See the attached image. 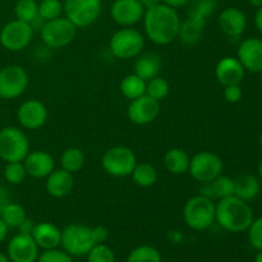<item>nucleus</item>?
<instances>
[{
	"instance_id": "1a4fd4ad",
	"label": "nucleus",
	"mask_w": 262,
	"mask_h": 262,
	"mask_svg": "<svg viewBox=\"0 0 262 262\" xmlns=\"http://www.w3.org/2000/svg\"><path fill=\"white\" fill-rule=\"evenodd\" d=\"M64 17L77 28H86L100 18L102 10L101 0H64Z\"/></svg>"
},
{
	"instance_id": "49530a36",
	"label": "nucleus",
	"mask_w": 262,
	"mask_h": 262,
	"mask_svg": "<svg viewBox=\"0 0 262 262\" xmlns=\"http://www.w3.org/2000/svg\"><path fill=\"white\" fill-rule=\"evenodd\" d=\"M255 26L258 32L262 35V7L257 8V12L255 14Z\"/></svg>"
},
{
	"instance_id": "393cba45",
	"label": "nucleus",
	"mask_w": 262,
	"mask_h": 262,
	"mask_svg": "<svg viewBox=\"0 0 262 262\" xmlns=\"http://www.w3.org/2000/svg\"><path fill=\"white\" fill-rule=\"evenodd\" d=\"M189 161H191V156L181 147H173L168 150L163 159L164 168L174 176L188 173Z\"/></svg>"
},
{
	"instance_id": "8fccbe9b",
	"label": "nucleus",
	"mask_w": 262,
	"mask_h": 262,
	"mask_svg": "<svg viewBox=\"0 0 262 262\" xmlns=\"http://www.w3.org/2000/svg\"><path fill=\"white\" fill-rule=\"evenodd\" d=\"M248 3H250L252 7L255 8H261L262 7V0H248Z\"/></svg>"
},
{
	"instance_id": "5fc2aeb1",
	"label": "nucleus",
	"mask_w": 262,
	"mask_h": 262,
	"mask_svg": "<svg viewBox=\"0 0 262 262\" xmlns=\"http://www.w3.org/2000/svg\"><path fill=\"white\" fill-rule=\"evenodd\" d=\"M258 142H260V146H261V148H262V132H261L260 137H258Z\"/></svg>"
},
{
	"instance_id": "6ab92c4d",
	"label": "nucleus",
	"mask_w": 262,
	"mask_h": 262,
	"mask_svg": "<svg viewBox=\"0 0 262 262\" xmlns=\"http://www.w3.org/2000/svg\"><path fill=\"white\" fill-rule=\"evenodd\" d=\"M217 23L225 36L235 38L245 33L246 27H247V17L238 8L228 7L220 12Z\"/></svg>"
},
{
	"instance_id": "20e7f679",
	"label": "nucleus",
	"mask_w": 262,
	"mask_h": 262,
	"mask_svg": "<svg viewBox=\"0 0 262 262\" xmlns=\"http://www.w3.org/2000/svg\"><path fill=\"white\" fill-rule=\"evenodd\" d=\"M61 247L71 256H87L97 245L94 227L84 224H69L61 230Z\"/></svg>"
},
{
	"instance_id": "bb28decb",
	"label": "nucleus",
	"mask_w": 262,
	"mask_h": 262,
	"mask_svg": "<svg viewBox=\"0 0 262 262\" xmlns=\"http://www.w3.org/2000/svg\"><path fill=\"white\" fill-rule=\"evenodd\" d=\"M130 177H132L136 186L141 187V188H150L158 182L159 174L152 164L137 163Z\"/></svg>"
},
{
	"instance_id": "ddd939ff",
	"label": "nucleus",
	"mask_w": 262,
	"mask_h": 262,
	"mask_svg": "<svg viewBox=\"0 0 262 262\" xmlns=\"http://www.w3.org/2000/svg\"><path fill=\"white\" fill-rule=\"evenodd\" d=\"M160 114V101L148 95L132 100L128 105L127 115L130 123L136 125H147Z\"/></svg>"
},
{
	"instance_id": "de8ad7c7",
	"label": "nucleus",
	"mask_w": 262,
	"mask_h": 262,
	"mask_svg": "<svg viewBox=\"0 0 262 262\" xmlns=\"http://www.w3.org/2000/svg\"><path fill=\"white\" fill-rule=\"evenodd\" d=\"M8 229H9V228L7 227V224H5V223L3 222L2 217H0V243H2L5 238H7Z\"/></svg>"
},
{
	"instance_id": "864d4df0",
	"label": "nucleus",
	"mask_w": 262,
	"mask_h": 262,
	"mask_svg": "<svg viewBox=\"0 0 262 262\" xmlns=\"http://www.w3.org/2000/svg\"><path fill=\"white\" fill-rule=\"evenodd\" d=\"M258 176H260V179L262 181V159H261L260 164H258Z\"/></svg>"
},
{
	"instance_id": "7ed1b4c3",
	"label": "nucleus",
	"mask_w": 262,
	"mask_h": 262,
	"mask_svg": "<svg viewBox=\"0 0 262 262\" xmlns=\"http://www.w3.org/2000/svg\"><path fill=\"white\" fill-rule=\"evenodd\" d=\"M215 206L211 199L202 194L191 197L183 207V220L188 228L202 232L215 223Z\"/></svg>"
},
{
	"instance_id": "4c0bfd02",
	"label": "nucleus",
	"mask_w": 262,
	"mask_h": 262,
	"mask_svg": "<svg viewBox=\"0 0 262 262\" xmlns=\"http://www.w3.org/2000/svg\"><path fill=\"white\" fill-rule=\"evenodd\" d=\"M87 262H115V253L105 243H97L87 253Z\"/></svg>"
},
{
	"instance_id": "a878e982",
	"label": "nucleus",
	"mask_w": 262,
	"mask_h": 262,
	"mask_svg": "<svg viewBox=\"0 0 262 262\" xmlns=\"http://www.w3.org/2000/svg\"><path fill=\"white\" fill-rule=\"evenodd\" d=\"M261 184L257 177L252 174H242L234 179V196L250 202L260 194Z\"/></svg>"
},
{
	"instance_id": "c9c22d12",
	"label": "nucleus",
	"mask_w": 262,
	"mask_h": 262,
	"mask_svg": "<svg viewBox=\"0 0 262 262\" xmlns=\"http://www.w3.org/2000/svg\"><path fill=\"white\" fill-rule=\"evenodd\" d=\"M38 14V3L36 0H17L14 5L15 19L30 23Z\"/></svg>"
},
{
	"instance_id": "ea45409f",
	"label": "nucleus",
	"mask_w": 262,
	"mask_h": 262,
	"mask_svg": "<svg viewBox=\"0 0 262 262\" xmlns=\"http://www.w3.org/2000/svg\"><path fill=\"white\" fill-rule=\"evenodd\" d=\"M36 262H73V258L64 250L61 251L58 248H53V250L43 251L41 255H38Z\"/></svg>"
},
{
	"instance_id": "a19ab883",
	"label": "nucleus",
	"mask_w": 262,
	"mask_h": 262,
	"mask_svg": "<svg viewBox=\"0 0 262 262\" xmlns=\"http://www.w3.org/2000/svg\"><path fill=\"white\" fill-rule=\"evenodd\" d=\"M243 90L241 84H230V86L224 87V99L229 104H237L242 100Z\"/></svg>"
},
{
	"instance_id": "423d86ee",
	"label": "nucleus",
	"mask_w": 262,
	"mask_h": 262,
	"mask_svg": "<svg viewBox=\"0 0 262 262\" xmlns=\"http://www.w3.org/2000/svg\"><path fill=\"white\" fill-rule=\"evenodd\" d=\"M28 152L30 140L20 128L8 125L0 129V159L3 161H23Z\"/></svg>"
},
{
	"instance_id": "4be33fe9",
	"label": "nucleus",
	"mask_w": 262,
	"mask_h": 262,
	"mask_svg": "<svg viewBox=\"0 0 262 262\" xmlns=\"http://www.w3.org/2000/svg\"><path fill=\"white\" fill-rule=\"evenodd\" d=\"M31 235L38 248H42L43 251L58 248L61 242V230L49 222L36 223Z\"/></svg>"
},
{
	"instance_id": "cd10ccee",
	"label": "nucleus",
	"mask_w": 262,
	"mask_h": 262,
	"mask_svg": "<svg viewBox=\"0 0 262 262\" xmlns=\"http://www.w3.org/2000/svg\"><path fill=\"white\" fill-rule=\"evenodd\" d=\"M120 92L129 101L146 95V81L137 74H127L120 82Z\"/></svg>"
},
{
	"instance_id": "f03ea898",
	"label": "nucleus",
	"mask_w": 262,
	"mask_h": 262,
	"mask_svg": "<svg viewBox=\"0 0 262 262\" xmlns=\"http://www.w3.org/2000/svg\"><path fill=\"white\" fill-rule=\"evenodd\" d=\"M253 219L252 207L237 196L219 200L215 206V222L227 232H247Z\"/></svg>"
},
{
	"instance_id": "f3484780",
	"label": "nucleus",
	"mask_w": 262,
	"mask_h": 262,
	"mask_svg": "<svg viewBox=\"0 0 262 262\" xmlns=\"http://www.w3.org/2000/svg\"><path fill=\"white\" fill-rule=\"evenodd\" d=\"M237 59L246 72L261 73L262 72V38H246L238 46Z\"/></svg>"
},
{
	"instance_id": "7c9ffc66",
	"label": "nucleus",
	"mask_w": 262,
	"mask_h": 262,
	"mask_svg": "<svg viewBox=\"0 0 262 262\" xmlns=\"http://www.w3.org/2000/svg\"><path fill=\"white\" fill-rule=\"evenodd\" d=\"M212 191V197L217 200L234 196V179L229 176L220 174L214 181L209 182Z\"/></svg>"
},
{
	"instance_id": "09e8293b",
	"label": "nucleus",
	"mask_w": 262,
	"mask_h": 262,
	"mask_svg": "<svg viewBox=\"0 0 262 262\" xmlns=\"http://www.w3.org/2000/svg\"><path fill=\"white\" fill-rule=\"evenodd\" d=\"M140 3L145 9H148V8L156 7V5L160 4L161 0H140Z\"/></svg>"
},
{
	"instance_id": "9d476101",
	"label": "nucleus",
	"mask_w": 262,
	"mask_h": 262,
	"mask_svg": "<svg viewBox=\"0 0 262 262\" xmlns=\"http://www.w3.org/2000/svg\"><path fill=\"white\" fill-rule=\"evenodd\" d=\"M224 163L217 154L201 151L193 155L189 161L188 173L199 183H209L223 174Z\"/></svg>"
},
{
	"instance_id": "37998d69",
	"label": "nucleus",
	"mask_w": 262,
	"mask_h": 262,
	"mask_svg": "<svg viewBox=\"0 0 262 262\" xmlns=\"http://www.w3.org/2000/svg\"><path fill=\"white\" fill-rule=\"evenodd\" d=\"M35 224L36 223L33 222L32 219H30V217H27V219L25 220V222L22 223V224L19 225V227L17 228L18 230H19V233H22V234H32V230L33 228H35Z\"/></svg>"
},
{
	"instance_id": "c03bdc74",
	"label": "nucleus",
	"mask_w": 262,
	"mask_h": 262,
	"mask_svg": "<svg viewBox=\"0 0 262 262\" xmlns=\"http://www.w3.org/2000/svg\"><path fill=\"white\" fill-rule=\"evenodd\" d=\"M10 201H12V200H10L9 191H8L4 186H0V214H2L4 207L7 206Z\"/></svg>"
},
{
	"instance_id": "603ef678",
	"label": "nucleus",
	"mask_w": 262,
	"mask_h": 262,
	"mask_svg": "<svg viewBox=\"0 0 262 262\" xmlns=\"http://www.w3.org/2000/svg\"><path fill=\"white\" fill-rule=\"evenodd\" d=\"M255 262H262V251H257V255L255 256Z\"/></svg>"
},
{
	"instance_id": "f8f14e48",
	"label": "nucleus",
	"mask_w": 262,
	"mask_h": 262,
	"mask_svg": "<svg viewBox=\"0 0 262 262\" xmlns=\"http://www.w3.org/2000/svg\"><path fill=\"white\" fill-rule=\"evenodd\" d=\"M30 77L23 67L10 64L0 69V99L14 100L28 89Z\"/></svg>"
},
{
	"instance_id": "2eb2a0df",
	"label": "nucleus",
	"mask_w": 262,
	"mask_h": 262,
	"mask_svg": "<svg viewBox=\"0 0 262 262\" xmlns=\"http://www.w3.org/2000/svg\"><path fill=\"white\" fill-rule=\"evenodd\" d=\"M48 115L45 104L37 99L26 100L17 110V119L20 127L28 130H35L42 127L48 120Z\"/></svg>"
},
{
	"instance_id": "e433bc0d",
	"label": "nucleus",
	"mask_w": 262,
	"mask_h": 262,
	"mask_svg": "<svg viewBox=\"0 0 262 262\" xmlns=\"http://www.w3.org/2000/svg\"><path fill=\"white\" fill-rule=\"evenodd\" d=\"M63 13V3L60 0H41L38 3V15L45 22L61 17Z\"/></svg>"
},
{
	"instance_id": "dca6fc26",
	"label": "nucleus",
	"mask_w": 262,
	"mask_h": 262,
	"mask_svg": "<svg viewBox=\"0 0 262 262\" xmlns=\"http://www.w3.org/2000/svg\"><path fill=\"white\" fill-rule=\"evenodd\" d=\"M8 257L12 262H36L38 258V246L32 235L18 233L8 243Z\"/></svg>"
},
{
	"instance_id": "5701e85b",
	"label": "nucleus",
	"mask_w": 262,
	"mask_h": 262,
	"mask_svg": "<svg viewBox=\"0 0 262 262\" xmlns=\"http://www.w3.org/2000/svg\"><path fill=\"white\" fill-rule=\"evenodd\" d=\"M135 72L133 73L137 74L146 82L150 79L155 78L159 76L161 71V59L156 53H141L140 55L136 58L135 66H133Z\"/></svg>"
},
{
	"instance_id": "aec40b11",
	"label": "nucleus",
	"mask_w": 262,
	"mask_h": 262,
	"mask_svg": "<svg viewBox=\"0 0 262 262\" xmlns=\"http://www.w3.org/2000/svg\"><path fill=\"white\" fill-rule=\"evenodd\" d=\"M246 69L234 56H224L217 61L215 67V76L223 86L241 84L245 78Z\"/></svg>"
},
{
	"instance_id": "a18cd8bd",
	"label": "nucleus",
	"mask_w": 262,
	"mask_h": 262,
	"mask_svg": "<svg viewBox=\"0 0 262 262\" xmlns=\"http://www.w3.org/2000/svg\"><path fill=\"white\" fill-rule=\"evenodd\" d=\"M189 0H161V3L169 7L174 8V9H178V8L184 7V5L188 4Z\"/></svg>"
},
{
	"instance_id": "39448f33",
	"label": "nucleus",
	"mask_w": 262,
	"mask_h": 262,
	"mask_svg": "<svg viewBox=\"0 0 262 262\" xmlns=\"http://www.w3.org/2000/svg\"><path fill=\"white\" fill-rule=\"evenodd\" d=\"M145 48V36L133 27H122L109 41L110 53L120 60L136 59Z\"/></svg>"
},
{
	"instance_id": "79ce46f5",
	"label": "nucleus",
	"mask_w": 262,
	"mask_h": 262,
	"mask_svg": "<svg viewBox=\"0 0 262 262\" xmlns=\"http://www.w3.org/2000/svg\"><path fill=\"white\" fill-rule=\"evenodd\" d=\"M95 230V237H96L97 243H105L106 242L107 237H109V230L106 229L102 225H97V227H94Z\"/></svg>"
},
{
	"instance_id": "473e14b6",
	"label": "nucleus",
	"mask_w": 262,
	"mask_h": 262,
	"mask_svg": "<svg viewBox=\"0 0 262 262\" xmlns=\"http://www.w3.org/2000/svg\"><path fill=\"white\" fill-rule=\"evenodd\" d=\"M4 179L9 184L17 186L22 184L27 178V170L25 168L23 161H13V163H5L4 170H3Z\"/></svg>"
},
{
	"instance_id": "6e6d98bb",
	"label": "nucleus",
	"mask_w": 262,
	"mask_h": 262,
	"mask_svg": "<svg viewBox=\"0 0 262 262\" xmlns=\"http://www.w3.org/2000/svg\"><path fill=\"white\" fill-rule=\"evenodd\" d=\"M260 74H261V84H262V72H261V73H260Z\"/></svg>"
},
{
	"instance_id": "a211bd4d",
	"label": "nucleus",
	"mask_w": 262,
	"mask_h": 262,
	"mask_svg": "<svg viewBox=\"0 0 262 262\" xmlns=\"http://www.w3.org/2000/svg\"><path fill=\"white\" fill-rule=\"evenodd\" d=\"M27 176L35 179H45L55 169L53 155L45 150L30 151L23 160Z\"/></svg>"
},
{
	"instance_id": "0eeeda50",
	"label": "nucleus",
	"mask_w": 262,
	"mask_h": 262,
	"mask_svg": "<svg viewBox=\"0 0 262 262\" xmlns=\"http://www.w3.org/2000/svg\"><path fill=\"white\" fill-rule=\"evenodd\" d=\"M137 165V156L132 148L127 146H113L107 148L101 158V168L114 178L130 177Z\"/></svg>"
},
{
	"instance_id": "412c9836",
	"label": "nucleus",
	"mask_w": 262,
	"mask_h": 262,
	"mask_svg": "<svg viewBox=\"0 0 262 262\" xmlns=\"http://www.w3.org/2000/svg\"><path fill=\"white\" fill-rule=\"evenodd\" d=\"M74 187V177L64 169H54L45 178L46 192L54 199H64Z\"/></svg>"
},
{
	"instance_id": "f704fd0d",
	"label": "nucleus",
	"mask_w": 262,
	"mask_h": 262,
	"mask_svg": "<svg viewBox=\"0 0 262 262\" xmlns=\"http://www.w3.org/2000/svg\"><path fill=\"white\" fill-rule=\"evenodd\" d=\"M169 92H170V83L164 77L158 76L146 82V95L158 101L165 99Z\"/></svg>"
},
{
	"instance_id": "72a5a7b5",
	"label": "nucleus",
	"mask_w": 262,
	"mask_h": 262,
	"mask_svg": "<svg viewBox=\"0 0 262 262\" xmlns=\"http://www.w3.org/2000/svg\"><path fill=\"white\" fill-rule=\"evenodd\" d=\"M127 262H161V255L152 246H138L130 251Z\"/></svg>"
},
{
	"instance_id": "58836bf2",
	"label": "nucleus",
	"mask_w": 262,
	"mask_h": 262,
	"mask_svg": "<svg viewBox=\"0 0 262 262\" xmlns=\"http://www.w3.org/2000/svg\"><path fill=\"white\" fill-rule=\"evenodd\" d=\"M247 232L251 246L255 250L262 251V216L253 219Z\"/></svg>"
},
{
	"instance_id": "2f4dec72",
	"label": "nucleus",
	"mask_w": 262,
	"mask_h": 262,
	"mask_svg": "<svg viewBox=\"0 0 262 262\" xmlns=\"http://www.w3.org/2000/svg\"><path fill=\"white\" fill-rule=\"evenodd\" d=\"M188 15L207 20L217 9V0H189Z\"/></svg>"
},
{
	"instance_id": "b1692460",
	"label": "nucleus",
	"mask_w": 262,
	"mask_h": 262,
	"mask_svg": "<svg viewBox=\"0 0 262 262\" xmlns=\"http://www.w3.org/2000/svg\"><path fill=\"white\" fill-rule=\"evenodd\" d=\"M206 22L207 20L201 18L187 15L186 19L181 22L178 38L184 45H196L204 35Z\"/></svg>"
},
{
	"instance_id": "c85d7f7f",
	"label": "nucleus",
	"mask_w": 262,
	"mask_h": 262,
	"mask_svg": "<svg viewBox=\"0 0 262 262\" xmlns=\"http://www.w3.org/2000/svg\"><path fill=\"white\" fill-rule=\"evenodd\" d=\"M86 163L84 152L78 147H68L63 151L60 156V166L64 170L72 174L78 173L82 170Z\"/></svg>"
},
{
	"instance_id": "f257e3e1",
	"label": "nucleus",
	"mask_w": 262,
	"mask_h": 262,
	"mask_svg": "<svg viewBox=\"0 0 262 262\" xmlns=\"http://www.w3.org/2000/svg\"><path fill=\"white\" fill-rule=\"evenodd\" d=\"M142 20L146 36L155 45H169L178 38L182 19L174 8L160 3L146 9Z\"/></svg>"
},
{
	"instance_id": "3c124183",
	"label": "nucleus",
	"mask_w": 262,
	"mask_h": 262,
	"mask_svg": "<svg viewBox=\"0 0 262 262\" xmlns=\"http://www.w3.org/2000/svg\"><path fill=\"white\" fill-rule=\"evenodd\" d=\"M0 262H10L9 257H8V255H5V253L0 252Z\"/></svg>"
},
{
	"instance_id": "9b49d317",
	"label": "nucleus",
	"mask_w": 262,
	"mask_h": 262,
	"mask_svg": "<svg viewBox=\"0 0 262 262\" xmlns=\"http://www.w3.org/2000/svg\"><path fill=\"white\" fill-rule=\"evenodd\" d=\"M35 31L30 23L19 19H13L3 26L0 30V45L8 51L17 53L30 46L32 42Z\"/></svg>"
},
{
	"instance_id": "4468645a",
	"label": "nucleus",
	"mask_w": 262,
	"mask_h": 262,
	"mask_svg": "<svg viewBox=\"0 0 262 262\" xmlns=\"http://www.w3.org/2000/svg\"><path fill=\"white\" fill-rule=\"evenodd\" d=\"M145 10L140 0H114L110 7V15L120 27H133L143 19Z\"/></svg>"
},
{
	"instance_id": "6e6552de",
	"label": "nucleus",
	"mask_w": 262,
	"mask_h": 262,
	"mask_svg": "<svg viewBox=\"0 0 262 262\" xmlns=\"http://www.w3.org/2000/svg\"><path fill=\"white\" fill-rule=\"evenodd\" d=\"M78 28L67 17H59L45 22L40 33L43 45L49 49H61L73 42Z\"/></svg>"
},
{
	"instance_id": "c756f323",
	"label": "nucleus",
	"mask_w": 262,
	"mask_h": 262,
	"mask_svg": "<svg viewBox=\"0 0 262 262\" xmlns=\"http://www.w3.org/2000/svg\"><path fill=\"white\" fill-rule=\"evenodd\" d=\"M0 217L7 224L8 228H18L28 216L26 209L22 205L10 201L2 211Z\"/></svg>"
}]
</instances>
